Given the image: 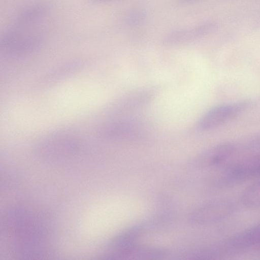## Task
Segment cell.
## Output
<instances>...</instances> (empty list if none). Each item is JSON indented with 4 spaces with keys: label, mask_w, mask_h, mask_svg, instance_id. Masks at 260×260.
Returning <instances> with one entry per match:
<instances>
[{
    "label": "cell",
    "mask_w": 260,
    "mask_h": 260,
    "mask_svg": "<svg viewBox=\"0 0 260 260\" xmlns=\"http://www.w3.org/2000/svg\"><path fill=\"white\" fill-rule=\"evenodd\" d=\"M45 35V32H26L8 28L1 39V52L9 57L28 55L41 47Z\"/></svg>",
    "instance_id": "1"
},
{
    "label": "cell",
    "mask_w": 260,
    "mask_h": 260,
    "mask_svg": "<svg viewBox=\"0 0 260 260\" xmlns=\"http://www.w3.org/2000/svg\"><path fill=\"white\" fill-rule=\"evenodd\" d=\"M246 105V103H239L215 106L202 116L199 122V128L208 131L217 127L235 117Z\"/></svg>",
    "instance_id": "2"
},
{
    "label": "cell",
    "mask_w": 260,
    "mask_h": 260,
    "mask_svg": "<svg viewBox=\"0 0 260 260\" xmlns=\"http://www.w3.org/2000/svg\"><path fill=\"white\" fill-rule=\"evenodd\" d=\"M234 210V206L231 201L218 200L199 208L191 215L190 220L197 224L215 222L226 218Z\"/></svg>",
    "instance_id": "3"
},
{
    "label": "cell",
    "mask_w": 260,
    "mask_h": 260,
    "mask_svg": "<svg viewBox=\"0 0 260 260\" xmlns=\"http://www.w3.org/2000/svg\"><path fill=\"white\" fill-rule=\"evenodd\" d=\"M212 23H204L187 28L173 30L168 33L162 40L163 44L175 46L193 42L212 32L214 29Z\"/></svg>",
    "instance_id": "4"
},
{
    "label": "cell",
    "mask_w": 260,
    "mask_h": 260,
    "mask_svg": "<svg viewBox=\"0 0 260 260\" xmlns=\"http://www.w3.org/2000/svg\"><path fill=\"white\" fill-rule=\"evenodd\" d=\"M234 151V147L231 144H219L202 154L199 162L204 167H218L225 162Z\"/></svg>",
    "instance_id": "5"
},
{
    "label": "cell",
    "mask_w": 260,
    "mask_h": 260,
    "mask_svg": "<svg viewBox=\"0 0 260 260\" xmlns=\"http://www.w3.org/2000/svg\"><path fill=\"white\" fill-rule=\"evenodd\" d=\"M236 250H241L254 245H260V224L230 240Z\"/></svg>",
    "instance_id": "6"
},
{
    "label": "cell",
    "mask_w": 260,
    "mask_h": 260,
    "mask_svg": "<svg viewBox=\"0 0 260 260\" xmlns=\"http://www.w3.org/2000/svg\"><path fill=\"white\" fill-rule=\"evenodd\" d=\"M241 200L247 207H260V182L253 183L245 188L241 194Z\"/></svg>",
    "instance_id": "7"
},
{
    "label": "cell",
    "mask_w": 260,
    "mask_h": 260,
    "mask_svg": "<svg viewBox=\"0 0 260 260\" xmlns=\"http://www.w3.org/2000/svg\"><path fill=\"white\" fill-rule=\"evenodd\" d=\"M146 16V12L142 9H135L126 16L125 21L127 24L136 25L141 23Z\"/></svg>",
    "instance_id": "8"
},
{
    "label": "cell",
    "mask_w": 260,
    "mask_h": 260,
    "mask_svg": "<svg viewBox=\"0 0 260 260\" xmlns=\"http://www.w3.org/2000/svg\"><path fill=\"white\" fill-rule=\"evenodd\" d=\"M199 1L200 0H178V2L181 4H190Z\"/></svg>",
    "instance_id": "9"
},
{
    "label": "cell",
    "mask_w": 260,
    "mask_h": 260,
    "mask_svg": "<svg viewBox=\"0 0 260 260\" xmlns=\"http://www.w3.org/2000/svg\"><path fill=\"white\" fill-rule=\"evenodd\" d=\"M91 2L92 3L96 4V3H105L108 2H110L114 0H90Z\"/></svg>",
    "instance_id": "10"
}]
</instances>
